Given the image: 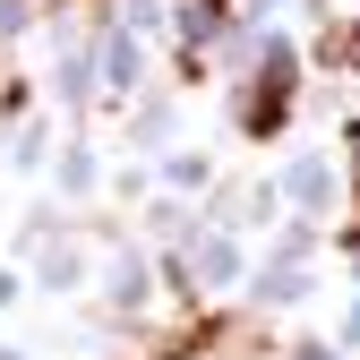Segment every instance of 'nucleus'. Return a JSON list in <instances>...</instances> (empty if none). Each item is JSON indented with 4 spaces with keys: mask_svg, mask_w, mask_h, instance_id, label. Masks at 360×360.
Returning <instances> with one entry per match:
<instances>
[{
    "mask_svg": "<svg viewBox=\"0 0 360 360\" xmlns=\"http://www.w3.org/2000/svg\"><path fill=\"white\" fill-rule=\"evenodd\" d=\"M326 60H343V69H360V26H335V34H326Z\"/></svg>",
    "mask_w": 360,
    "mask_h": 360,
    "instance_id": "2",
    "label": "nucleus"
},
{
    "mask_svg": "<svg viewBox=\"0 0 360 360\" xmlns=\"http://www.w3.org/2000/svg\"><path fill=\"white\" fill-rule=\"evenodd\" d=\"M292 86H300V60H292V52H266V69H257V86H249V112H240L249 138H275V129L292 120Z\"/></svg>",
    "mask_w": 360,
    "mask_h": 360,
    "instance_id": "1",
    "label": "nucleus"
}]
</instances>
